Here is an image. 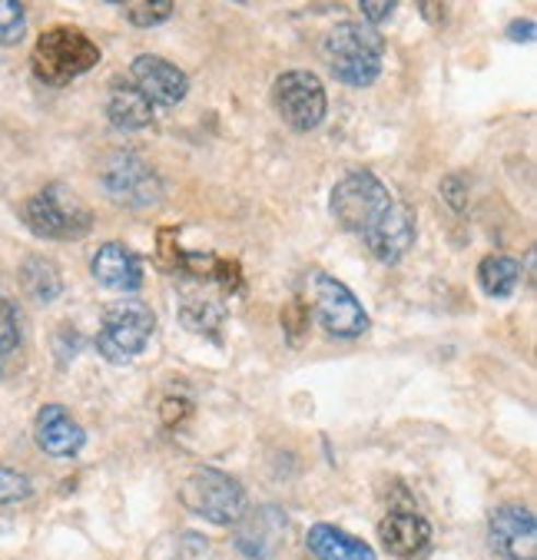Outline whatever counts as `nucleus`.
Masks as SVG:
<instances>
[{
  "mask_svg": "<svg viewBox=\"0 0 537 560\" xmlns=\"http://www.w3.org/2000/svg\"><path fill=\"white\" fill-rule=\"evenodd\" d=\"M322 57H326V63L339 83L372 86L382 73L385 40L372 24L342 21L326 34V40H322Z\"/></svg>",
  "mask_w": 537,
  "mask_h": 560,
  "instance_id": "nucleus-1",
  "label": "nucleus"
},
{
  "mask_svg": "<svg viewBox=\"0 0 537 560\" xmlns=\"http://www.w3.org/2000/svg\"><path fill=\"white\" fill-rule=\"evenodd\" d=\"M100 63V47L77 27H50L37 37L31 67L47 86H67Z\"/></svg>",
  "mask_w": 537,
  "mask_h": 560,
  "instance_id": "nucleus-2",
  "label": "nucleus"
},
{
  "mask_svg": "<svg viewBox=\"0 0 537 560\" xmlns=\"http://www.w3.org/2000/svg\"><path fill=\"white\" fill-rule=\"evenodd\" d=\"M24 222L40 240L70 243L93 230V212L70 186L50 183L24 202Z\"/></svg>",
  "mask_w": 537,
  "mask_h": 560,
  "instance_id": "nucleus-3",
  "label": "nucleus"
},
{
  "mask_svg": "<svg viewBox=\"0 0 537 560\" xmlns=\"http://www.w3.org/2000/svg\"><path fill=\"white\" fill-rule=\"evenodd\" d=\"M156 315L147 302L127 299L106 305L100 331H96V352L110 365H127L133 362L153 339Z\"/></svg>",
  "mask_w": 537,
  "mask_h": 560,
  "instance_id": "nucleus-4",
  "label": "nucleus"
},
{
  "mask_svg": "<svg viewBox=\"0 0 537 560\" xmlns=\"http://www.w3.org/2000/svg\"><path fill=\"white\" fill-rule=\"evenodd\" d=\"M179 501L202 521H212V524H236L249 501H246V491L236 478H230L226 471L220 468H196L186 475V481L179 485Z\"/></svg>",
  "mask_w": 537,
  "mask_h": 560,
  "instance_id": "nucleus-5",
  "label": "nucleus"
},
{
  "mask_svg": "<svg viewBox=\"0 0 537 560\" xmlns=\"http://www.w3.org/2000/svg\"><path fill=\"white\" fill-rule=\"evenodd\" d=\"M388 202H392L388 186L365 170L342 176L329 196V209H332L336 222L349 233H365L372 222L388 209Z\"/></svg>",
  "mask_w": 537,
  "mask_h": 560,
  "instance_id": "nucleus-6",
  "label": "nucleus"
},
{
  "mask_svg": "<svg viewBox=\"0 0 537 560\" xmlns=\"http://www.w3.org/2000/svg\"><path fill=\"white\" fill-rule=\"evenodd\" d=\"M272 103L276 114L282 117V124H289L299 133L315 130L322 120H326V86L322 80L308 70H285L276 83H272Z\"/></svg>",
  "mask_w": 537,
  "mask_h": 560,
  "instance_id": "nucleus-7",
  "label": "nucleus"
},
{
  "mask_svg": "<svg viewBox=\"0 0 537 560\" xmlns=\"http://www.w3.org/2000/svg\"><path fill=\"white\" fill-rule=\"evenodd\" d=\"M312 308H315L322 328L336 335V339H359V335L369 331L365 305L355 299V292L346 282H339L326 272L312 276Z\"/></svg>",
  "mask_w": 537,
  "mask_h": 560,
  "instance_id": "nucleus-8",
  "label": "nucleus"
},
{
  "mask_svg": "<svg viewBox=\"0 0 537 560\" xmlns=\"http://www.w3.org/2000/svg\"><path fill=\"white\" fill-rule=\"evenodd\" d=\"M103 189L127 209H143L163 199L160 176L137 153H114L103 166Z\"/></svg>",
  "mask_w": 537,
  "mask_h": 560,
  "instance_id": "nucleus-9",
  "label": "nucleus"
},
{
  "mask_svg": "<svg viewBox=\"0 0 537 560\" xmlns=\"http://www.w3.org/2000/svg\"><path fill=\"white\" fill-rule=\"evenodd\" d=\"M415 233H418V219H415V209L401 199H392L388 209L372 222V226L362 233L365 236V246L369 253L385 262V266H395L401 262L411 246H415Z\"/></svg>",
  "mask_w": 537,
  "mask_h": 560,
  "instance_id": "nucleus-10",
  "label": "nucleus"
},
{
  "mask_svg": "<svg viewBox=\"0 0 537 560\" xmlns=\"http://www.w3.org/2000/svg\"><path fill=\"white\" fill-rule=\"evenodd\" d=\"M488 540L504 560H537V521L521 504H504L491 514Z\"/></svg>",
  "mask_w": 537,
  "mask_h": 560,
  "instance_id": "nucleus-11",
  "label": "nucleus"
},
{
  "mask_svg": "<svg viewBox=\"0 0 537 560\" xmlns=\"http://www.w3.org/2000/svg\"><path fill=\"white\" fill-rule=\"evenodd\" d=\"M130 70H133V86H137L153 106H176V103H183L186 93H189L186 73H183L176 63H170V60H163V57H156V54H140V57L133 60Z\"/></svg>",
  "mask_w": 537,
  "mask_h": 560,
  "instance_id": "nucleus-12",
  "label": "nucleus"
},
{
  "mask_svg": "<svg viewBox=\"0 0 537 560\" xmlns=\"http://www.w3.org/2000/svg\"><path fill=\"white\" fill-rule=\"evenodd\" d=\"M90 272L100 285L117 292H137L143 285V262L124 243H103L90 259Z\"/></svg>",
  "mask_w": 537,
  "mask_h": 560,
  "instance_id": "nucleus-13",
  "label": "nucleus"
},
{
  "mask_svg": "<svg viewBox=\"0 0 537 560\" xmlns=\"http://www.w3.org/2000/svg\"><path fill=\"white\" fill-rule=\"evenodd\" d=\"M34 434H37V444L44 447L50 458H73L80 447L86 444V431L60 405L40 408L37 424H34Z\"/></svg>",
  "mask_w": 537,
  "mask_h": 560,
  "instance_id": "nucleus-14",
  "label": "nucleus"
},
{
  "mask_svg": "<svg viewBox=\"0 0 537 560\" xmlns=\"http://www.w3.org/2000/svg\"><path fill=\"white\" fill-rule=\"evenodd\" d=\"M240 530H236V544H240V550L246 553V557H256V560H266V557H272L276 553V547H279V540H282V534H285V514L282 511H276V508H262V511H256V514H243L240 521Z\"/></svg>",
  "mask_w": 537,
  "mask_h": 560,
  "instance_id": "nucleus-15",
  "label": "nucleus"
},
{
  "mask_svg": "<svg viewBox=\"0 0 537 560\" xmlns=\"http://www.w3.org/2000/svg\"><path fill=\"white\" fill-rule=\"evenodd\" d=\"M378 537H382V544H385L388 553H395V557H415L418 550L428 547V540H432V524H428L415 511H392L382 521Z\"/></svg>",
  "mask_w": 537,
  "mask_h": 560,
  "instance_id": "nucleus-16",
  "label": "nucleus"
},
{
  "mask_svg": "<svg viewBox=\"0 0 537 560\" xmlns=\"http://www.w3.org/2000/svg\"><path fill=\"white\" fill-rule=\"evenodd\" d=\"M106 117L120 130H147L153 124V103L130 80H114L110 100H106Z\"/></svg>",
  "mask_w": 537,
  "mask_h": 560,
  "instance_id": "nucleus-17",
  "label": "nucleus"
},
{
  "mask_svg": "<svg viewBox=\"0 0 537 560\" xmlns=\"http://www.w3.org/2000/svg\"><path fill=\"white\" fill-rule=\"evenodd\" d=\"M308 550L318 560H378L365 540H359L332 524H315L308 530Z\"/></svg>",
  "mask_w": 537,
  "mask_h": 560,
  "instance_id": "nucleus-18",
  "label": "nucleus"
},
{
  "mask_svg": "<svg viewBox=\"0 0 537 560\" xmlns=\"http://www.w3.org/2000/svg\"><path fill=\"white\" fill-rule=\"evenodd\" d=\"M521 262L514 256H485L481 266H478V282L488 295L494 299H507L517 282H521Z\"/></svg>",
  "mask_w": 537,
  "mask_h": 560,
  "instance_id": "nucleus-19",
  "label": "nucleus"
},
{
  "mask_svg": "<svg viewBox=\"0 0 537 560\" xmlns=\"http://www.w3.org/2000/svg\"><path fill=\"white\" fill-rule=\"evenodd\" d=\"M21 285L34 302H54L63 292V279H60L57 266L40 256H31L21 266Z\"/></svg>",
  "mask_w": 537,
  "mask_h": 560,
  "instance_id": "nucleus-20",
  "label": "nucleus"
},
{
  "mask_svg": "<svg viewBox=\"0 0 537 560\" xmlns=\"http://www.w3.org/2000/svg\"><path fill=\"white\" fill-rule=\"evenodd\" d=\"M179 318H183V325H186V328H192V331L217 335V331L223 328L226 312H223V305H220V302H212V299H189V302H183Z\"/></svg>",
  "mask_w": 537,
  "mask_h": 560,
  "instance_id": "nucleus-21",
  "label": "nucleus"
},
{
  "mask_svg": "<svg viewBox=\"0 0 537 560\" xmlns=\"http://www.w3.org/2000/svg\"><path fill=\"white\" fill-rule=\"evenodd\" d=\"M120 11L133 27H160L173 18V0H124Z\"/></svg>",
  "mask_w": 537,
  "mask_h": 560,
  "instance_id": "nucleus-22",
  "label": "nucleus"
},
{
  "mask_svg": "<svg viewBox=\"0 0 537 560\" xmlns=\"http://www.w3.org/2000/svg\"><path fill=\"white\" fill-rule=\"evenodd\" d=\"M27 34V11L24 0H0V44L17 47Z\"/></svg>",
  "mask_w": 537,
  "mask_h": 560,
  "instance_id": "nucleus-23",
  "label": "nucleus"
},
{
  "mask_svg": "<svg viewBox=\"0 0 537 560\" xmlns=\"http://www.w3.org/2000/svg\"><path fill=\"white\" fill-rule=\"evenodd\" d=\"M21 346V322H17V308L0 299V359H8L14 349Z\"/></svg>",
  "mask_w": 537,
  "mask_h": 560,
  "instance_id": "nucleus-24",
  "label": "nucleus"
},
{
  "mask_svg": "<svg viewBox=\"0 0 537 560\" xmlns=\"http://www.w3.org/2000/svg\"><path fill=\"white\" fill-rule=\"evenodd\" d=\"M34 485L27 475L14 471V468H0V504H14V501H24L31 498Z\"/></svg>",
  "mask_w": 537,
  "mask_h": 560,
  "instance_id": "nucleus-25",
  "label": "nucleus"
},
{
  "mask_svg": "<svg viewBox=\"0 0 537 560\" xmlns=\"http://www.w3.org/2000/svg\"><path fill=\"white\" fill-rule=\"evenodd\" d=\"M442 199L455 209V212H465L468 209V183L455 173L442 183Z\"/></svg>",
  "mask_w": 537,
  "mask_h": 560,
  "instance_id": "nucleus-26",
  "label": "nucleus"
},
{
  "mask_svg": "<svg viewBox=\"0 0 537 560\" xmlns=\"http://www.w3.org/2000/svg\"><path fill=\"white\" fill-rule=\"evenodd\" d=\"M359 8H362V18H365V24H385L392 14H395V8H398V0H359Z\"/></svg>",
  "mask_w": 537,
  "mask_h": 560,
  "instance_id": "nucleus-27",
  "label": "nucleus"
},
{
  "mask_svg": "<svg viewBox=\"0 0 537 560\" xmlns=\"http://www.w3.org/2000/svg\"><path fill=\"white\" fill-rule=\"evenodd\" d=\"M160 411H163V421L173 428V424H183V421H186V415H189V401H183V398H166Z\"/></svg>",
  "mask_w": 537,
  "mask_h": 560,
  "instance_id": "nucleus-28",
  "label": "nucleus"
},
{
  "mask_svg": "<svg viewBox=\"0 0 537 560\" xmlns=\"http://www.w3.org/2000/svg\"><path fill=\"white\" fill-rule=\"evenodd\" d=\"M534 34H537L534 21H514V24L507 27V37H511L514 44H534Z\"/></svg>",
  "mask_w": 537,
  "mask_h": 560,
  "instance_id": "nucleus-29",
  "label": "nucleus"
},
{
  "mask_svg": "<svg viewBox=\"0 0 537 560\" xmlns=\"http://www.w3.org/2000/svg\"><path fill=\"white\" fill-rule=\"evenodd\" d=\"M418 4H421V14L432 21V24H442L445 21V8L439 4V0H418Z\"/></svg>",
  "mask_w": 537,
  "mask_h": 560,
  "instance_id": "nucleus-30",
  "label": "nucleus"
},
{
  "mask_svg": "<svg viewBox=\"0 0 537 560\" xmlns=\"http://www.w3.org/2000/svg\"><path fill=\"white\" fill-rule=\"evenodd\" d=\"M106 4H117V8H120V4H124V0H106Z\"/></svg>",
  "mask_w": 537,
  "mask_h": 560,
  "instance_id": "nucleus-31",
  "label": "nucleus"
},
{
  "mask_svg": "<svg viewBox=\"0 0 537 560\" xmlns=\"http://www.w3.org/2000/svg\"><path fill=\"white\" fill-rule=\"evenodd\" d=\"M236 4H246V0H236Z\"/></svg>",
  "mask_w": 537,
  "mask_h": 560,
  "instance_id": "nucleus-32",
  "label": "nucleus"
}]
</instances>
